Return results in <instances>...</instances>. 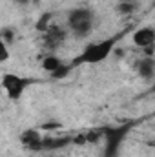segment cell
<instances>
[{
  "instance_id": "obj_14",
  "label": "cell",
  "mask_w": 155,
  "mask_h": 157,
  "mask_svg": "<svg viewBox=\"0 0 155 157\" xmlns=\"http://www.w3.org/2000/svg\"><path fill=\"white\" fill-rule=\"evenodd\" d=\"M0 39L4 40V44H6L7 48H11L13 42H15V29H11V28H4V29L0 31Z\"/></svg>"
},
{
  "instance_id": "obj_4",
  "label": "cell",
  "mask_w": 155,
  "mask_h": 157,
  "mask_svg": "<svg viewBox=\"0 0 155 157\" xmlns=\"http://www.w3.org/2000/svg\"><path fill=\"white\" fill-rule=\"evenodd\" d=\"M29 84H31L29 78H24L20 75H17V73H6L2 77V88H4L9 101H18L24 95V91Z\"/></svg>"
},
{
  "instance_id": "obj_6",
  "label": "cell",
  "mask_w": 155,
  "mask_h": 157,
  "mask_svg": "<svg viewBox=\"0 0 155 157\" xmlns=\"http://www.w3.org/2000/svg\"><path fill=\"white\" fill-rule=\"evenodd\" d=\"M70 144H73V137L70 135H44L42 152H59Z\"/></svg>"
},
{
  "instance_id": "obj_11",
  "label": "cell",
  "mask_w": 155,
  "mask_h": 157,
  "mask_svg": "<svg viewBox=\"0 0 155 157\" xmlns=\"http://www.w3.org/2000/svg\"><path fill=\"white\" fill-rule=\"evenodd\" d=\"M62 62H64V60H60L57 55H53V53H51V55H47V57H44V59H42V70H44L46 73H51V71H55Z\"/></svg>"
},
{
  "instance_id": "obj_7",
  "label": "cell",
  "mask_w": 155,
  "mask_h": 157,
  "mask_svg": "<svg viewBox=\"0 0 155 157\" xmlns=\"http://www.w3.org/2000/svg\"><path fill=\"white\" fill-rule=\"evenodd\" d=\"M42 139H44V135L40 133V130H35V128L24 130L20 133L22 146L28 148V150H31V152H42Z\"/></svg>"
},
{
  "instance_id": "obj_3",
  "label": "cell",
  "mask_w": 155,
  "mask_h": 157,
  "mask_svg": "<svg viewBox=\"0 0 155 157\" xmlns=\"http://www.w3.org/2000/svg\"><path fill=\"white\" fill-rule=\"evenodd\" d=\"M133 124L135 122H126V124L113 126V128H104V139H106L104 157H119V150Z\"/></svg>"
},
{
  "instance_id": "obj_5",
  "label": "cell",
  "mask_w": 155,
  "mask_h": 157,
  "mask_svg": "<svg viewBox=\"0 0 155 157\" xmlns=\"http://www.w3.org/2000/svg\"><path fill=\"white\" fill-rule=\"evenodd\" d=\"M68 37V31L64 29V28H60V26H57L55 22L42 33V40H44V46L47 48V49H57L59 46H62L64 44V40Z\"/></svg>"
},
{
  "instance_id": "obj_2",
  "label": "cell",
  "mask_w": 155,
  "mask_h": 157,
  "mask_svg": "<svg viewBox=\"0 0 155 157\" xmlns=\"http://www.w3.org/2000/svg\"><path fill=\"white\" fill-rule=\"evenodd\" d=\"M95 15L88 7H75L68 13V31L78 39L88 37L93 31Z\"/></svg>"
},
{
  "instance_id": "obj_12",
  "label": "cell",
  "mask_w": 155,
  "mask_h": 157,
  "mask_svg": "<svg viewBox=\"0 0 155 157\" xmlns=\"http://www.w3.org/2000/svg\"><path fill=\"white\" fill-rule=\"evenodd\" d=\"M117 11L122 13V15H131L133 11H137V2H133V0H122V2H119Z\"/></svg>"
},
{
  "instance_id": "obj_10",
  "label": "cell",
  "mask_w": 155,
  "mask_h": 157,
  "mask_svg": "<svg viewBox=\"0 0 155 157\" xmlns=\"http://www.w3.org/2000/svg\"><path fill=\"white\" fill-rule=\"evenodd\" d=\"M73 71V66H71V62H62L55 71H51L49 73V78L51 80H62V78H66L70 73Z\"/></svg>"
},
{
  "instance_id": "obj_15",
  "label": "cell",
  "mask_w": 155,
  "mask_h": 157,
  "mask_svg": "<svg viewBox=\"0 0 155 157\" xmlns=\"http://www.w3.org/2000/svg\"><path fill=\"white\" fill-rule=\"evenodd\" d=\"M9 57H11L9 48L4 44V40L0 39V64H2V62H7V60H9Z\"/></svg>"
},
{
  "instance_id": "obj_13",
  "label": "cell",
  "mask_w": 155,
  "mask_h": 157,
  "mask_svg": "<svg viewBox=\"0 0 155 157\" xmlns=\"http://www.w3.org/2000/svg\"><path fill=\"white\" fill-rule=\"evenodd\" d=\"M51 24H53V13H44V15L39 18V22H37V26H35V28H37V31H39V33H44Z\"/></svg>"
},
{
  "instance_id": "obj_1",
  "label": "cell",
  "mask_w": 155,
  "mask_h": 157,
  "mask_svg": "<svg viewBox=\"0 0 155 157\" xmlns=\"http://www.w3.org/2000/svg\"><path fill=\"white\" fill-rule=\"evenodd\" d=\"M120 39H122V33H117V35L110 37V39H104V40H99V42L88 44V46L80 51V55H77V57L71 60V66L77 68L80 64H100V62H104V60L113 53V49L117 48V42Z\"/></svg>"
},
{
  "instance_id": "obj_8",
  "label": "cell",
  "mask_w": 155,
  "mask_h": 157,
  "mask_svg": "<svg viewBox=\"0 0 155 157\" xmlns=\"http://www.w3.org/2000/svg\"><path fill=\"white\" fill-rule=\"evenodd\" d=\"M155 42V29L153 28H150V26H146V28H139V29H135L133 31V44L137 46V48H150V46H153Z\"/></svg>"
},
{
  "instance_id": "obj_16",
  "label": "cell",
  "mask_w": 155,
  "mask_h": 157,
  "mask_svg": "<svg viewBox=\"0 0 155 157\" xmlns=\"http://www.w3.org/2000/svg\"><path fill=\"white\" fill-rule=\"evenodd\" d=\"M29 2H31V0H15V4H17V6H28Z\"/></svg>"
},
{
  "instance_id": "obj_17",
  "label": "cell",
  "mask_w": 155,
  "mask_h": 157,
  "mask_svg": "<svg viewBox=\"0 0 155 157\" xmlns=\"http://www.w3.org/2000/svg\"><path fill=\"white\" fill-rule=\"evenodd\" d=\"M53 157H68V155H62V154H59V155H53Z\"/></svg>"
},
{
  "instance_id": "obj_9",
  "label": "cell",
  "mask_w": 155,
  "mask_h": 157,
  "mask_svg": "<svg viewBox=\"0 0 155 157\" xmlns=\"http://www.w3.org/2000/svg\"><path fill=\"white\" fill-rule=\"evenodd\" d=\"M135 68H137V73L142 78H153L155 75V60L153 57H142L135 62Z\"/></svg>"
}]
</instances>
